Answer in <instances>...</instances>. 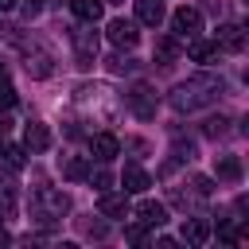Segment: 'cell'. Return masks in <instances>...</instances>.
<instances>
[{
  "label": "cell",
  "instance_id": "cell-1",
  "mask_svg": "<svg viewBox=\"0 0 249 249\" xmlns=\"http://www.w3.org/2000/svg\"><path fill=\"white\" fill-rule=\"evenodd\" d=\"M218 93H222V78H214V74H198V78H187L183 86H175L171 105H175L179 113H191V109H202V105L218 101Z\"/></svg>",
  "mask_w": 249,
  "mask_h": 249
},
{
  "label": "cell",
  "instance_id": "cell-2",
  "mask_svg": "<svg viewBox=\"0 0 249 249\" xmlns=\"http://www.w3.org/2000/svg\"><path fill=\"white\" fill-rule=\"evenodd\" d=\"M66 210H70V198H66L62 191H51V187H43V191L35 195V214H39L43 222H58Z\"/></svg>",
  "mask_w": 249,
  "mask_h": 249
},
{
  "label": "cell",
  "instance_id": "cell-3",
  "mask_svg": "<svg viewBox=\"0 0 249 249\" xmlns=\"http://www.w3.org/2000/svg\"><path fill=\"white\" fill-rule=\"evenodd\" d=\"M171 31H175V39H195L198 31H202V12L198 8H175V16H171Z\"/></svg>",
  "mask_w": 249,
  "mask_h": 249
},
{
  "label": "cell",
  "instance_id": "cell-4",
  "mask_svg": "<svg viewBox=\"0 0 249 249\" xmlns=\"http://www.w3.org/2000/svg\"><path fill=\"white\" fill-rule=\"evenodd\" d=\"M70 43H74V54H78L82 62H93V54H97V35H93V23L74 27V31H70Z\"/></svg>",
  "mask_w": 249,
  "mask_h": 249
},
{
  "label": "cell",
  "instance_id": "cell-5",
  "mask_svg": "<svg viewBox=\"0 0 249 249\" xmlns=\"http://www.w3.org/2000/svg\"><path fill=\"white\" fill-rule=\"evenodd\" d=\"M109 43H117V47H136V39H140V31H136V19H109Z\"/></svg>",
  "mask_w": 249,
  "mask_h": 249
},
{
  "label": "cell",
  "instance_id": "cell-6",
  "mask_svg": "<svg viewBox=\"0 0 249 249\" xmlns=\"http://www.w3.org/2000/svg\"><path fill=\"white\" fill-rule=\"evenodd\" d=\"M89 152H93V160L109 163V160L121 152V140H117L113 132H93V136H89Z\"/></svg>",
  "mask_w": 249,
  "mask_h": 249
},
{
  "label": "cell",
  "instance_id": "cell-7",
  "mask_svg": "<svg viewBox=\"0 0 249 249\" xmlns=\"http://www.w3.org/2000/svg\"><path fill=\"white\" fill-rule=\"evenodd\" d=\"M222 51H230V54H237V51H245V31L237 27V23H222L218 27V39H214Z\"/></svg>",
  "mask_w": 249,
  "mask_h": 249
},
{
  "label": "cell",
  "instance_id": "cell-8",
  "mask_svg": "<svg viewBox=\"0 0 249 249\" xmlns=\"http://www.w3.org/2000/svg\"><path fill=\"white\" fill-rule=\"evenodd\" d=\"M218 54H222V47H218L214 39H198V35H195V39L187 43V58H191V62H214Z\"/></svg>",
  "mask_w": 249,
  "mask_h": 249
},
{
  "label": "cell",
  "instance_id": "cell-9",
  "mask_svg": "<svg viewBox=\"0 0 249 249\" xmlns=\"http://www.w3.org/2000/svg\"><path fill=\"white\" fill-rule=\"evenodd\" d=\"M136 218H140V226H144V230H160V226L167 222V206H160V202H152V198H148V202H140V206H136Z\"/></svg>",
  "mask_w": 249,
  "mask_h": 249
},
{
  "label": "cell",
  "instance_id": "cell-10",
  "mask_svg": "<svg viewBox=\"0 0 249 249\" xmlns=\"http://www.w3.org/2000/svg\"><path fill=\"white\" fill-rule=\"evenodd\" d=\"M23 148H27V152H47V148H51V132H47V124L31 121V124L23 128Z\"/></svg>",
  "mask_w": 249,
  "mask_h": 249
},
{
  "label": "cell",
  "instance_id": "cell-11",
  "mask_svg": "<svg viewBox=\"0 0 249 249\" xmlns=\"http://www.w3.org/2000/svg\"><path fill=\"white\" fill-rule=\"evenodd\" d=\"M128 105H132L136 117H152V113H156V93H152L148 86H136V89L128 93Z\"/></svg>",
  "mask_w": 249,
  "mask_h": 249
},
{
  "label": "cell",
  "instance_id": "cell-12",
  "mask_svg": "<svg viewBox=\"0 0 249 249\" xmlns=\"http://www.w3.org/2000/svg\"><path fill=\"white\" fill-rule=\"evenodd\" d=\"M121 183H124V195H144V191L152 187V179H148V171H140L136 163H128V167H124V175H121Z\"/></svg>",
  "mask_w": 249,
  "mask_h": 249
},
{
  "label": "cell",
  "instance_id": "cell-13",
  "mask_svg": "<svg viewBox=\"0 0 249 249\" xmlns=\"http://www.w3.org/2000/svg\"><path fill=\"white\" fill-rule=\"evenodd\" d=\"M97 214H105V218H124V214H128V198H124V195H109V191H101V198H97Z\"/></svg>",
  "mask_w": 249,
  "mask_h": 249
},
{
  "label": "cell",
  "instance_id": "cell-14",
  "mask_svg": "<svg viewBox=\"0 0 249 249\" xmlns=\"http://www.w3.org/2000/svg\"><path fill=\"white\" fill-rule=\"evenodd\" d=\"M160 19H163V0H136V23L160 27Z\"/></svg>",
  "mask_w": 249,
  "mask_h": 249
},
{
  "label": "cell",
  "instance_id": "cell-15",
  "mask_svg": "<svg viewBox=\"0 0 249 249\" xmlns=\"http://www.w3.org/2000/svg\"><path fill=\"white\" fill-rule=\"evenodd\" d=\"M206 237H210L206 218H187V222H183V241H187V245H206Z\"/></svg>",
  "mask_w": 249,
  "mask_h": 249
},
{
  "label": "cell",
  "instance_id": "cell-16",
  "mask_svg": "<svg viewBox=\"0 0 249 249\" xmlns=\"http://www.w3.org/2000/svg\"><path fill=\"white\" fill-rule=\"evenodd\" d=\"M214 175L226 179V183H237V179H241V160H237V156H218V160H214Z\"/></svg>",
  "mask_w": 249,
  "mask_h": 249
},
{
  "label": "cell",
  "instance_id": "cell-17",
  "mask_svg": "<svg viewBox=\"0 0 249 249\" xmlns=\"http://www.w3.org/2000/svg\"><path fill=\"white\" fill-rule=\"evenodd\" d=\"M70 12L82 23H97L101 19V0H70Z\"/></svg>",
  "mask_w": 249,
  "mask_h": 249
},
{
  "label": "cell",
  "instance_id": "cell-18",
  "mask_svg": "<svg viewBox=\"0 0 249 249\" xmlns=\"http://www.w3.org/2000/svg\"><path fill=\"white\" fill-rule=\"evenodd\" d=\"M62 175L78 183V179H86V175H89V163H86L82 156H62Z\"/></svg>",
  "mask_w": 249,
  "mask_h": 249
},
{
  "label": "cell",
  "instance_id": "cell-19",
  "mask_svg": "<svg viewBox=\"0 0 249 249\" xmlns=\"http://www.w3.org/2000/svg\"><path fill=\"white\" fill-rule=\"evenodd\" d=\"M51 70H54V66H51V58H47L43 51L27 54V74H31V78H51Z\"/></svg>",
  "mask_w": 249,
  "mask_h": 249
},
{
  "label": "cell",
  "instance_id": "cell-20",
  "mask_svg": "<svg viewBox=\"0 0 249 249\" xmlns=\"http://www.w3.org/2000/svg\"><path fill=\"white\" fill-rule=\"evenodd\" d=\"M156 58H160L163 66H171V62L179 58V39H171V35L160 39V43H156Z\"/></svg>",
  "mask_w": 249,
  "mask_h": 249
},
{
  "label": "cell",
  "instance_id": "cell-21",
  "mask_svg": "<svg viewBox=\"0 0 249 249\" xmlns=\"http://www.w3.org/2000/svg\"><path fill=\"white\" fill-rule=\"evenodd\" d=\"M23 156H27V148H23V144H4V160H8V167H12V171H19V167H23Z\"/></svg>",
  "mask_w": 249,
  "mask_h": 249
},
{
  "label": "cell",
  "instance_id": "cell-22",
  "mask_svg": "<svg viewBox=\"0 0 249 249\" xmlns=\"http://www.w3.org/2000/svg\"><path fill=\"white\" fill-rule=\"evenodd\" d=\"M16 210V191H12V183H0V214L8 218Z\"/></svg>",
  "mask_w": 249,
  "mask_h": 249
},
{
  "label": "cell",
  "instance_id": "cell-23",
  "mask_svg": "<svg viewBox=\"0 0 249 249\" xmlns=\"http://www.w3.org/2000/svg\"><path fill=\"white\" fill-rule=\"evenodd\" d=\"M86 179H89V183H93V187H97V191H109V187H113V175H109V171H105V167H97V171H93V167H89V175H86Z\"/></svg>",
  "mask_w": 249,
  "mask_h": 249
},
{
  "label": "cell",
  "instance_id": "cell-24",
  "mask_svg": "<svg viewBox=\"0 0 249 249\" xmlns=\"http://www.w3.org/2000/svg\"><path fill=\"white\" fill-rule=\"evenodd\" d=\"M12 105H16V89L8 78H0V109H12Z\"/></svg>",
  "mask_w": 249,
  "mask_h": 249
},
{
  "label": "cell",
  "instance_id": "cell-25",
  "mask_svg": "<svg viewBox=\"0 0 249 249\" xmlns=\"http://www.w3.org/2000/svg\"><path fill=\"white\" fill-rule=\"evenodd\" d=\"M226 124H230V121H226V117H210V121H206V128H202V132H206V136H226Z\"/></svg>",
  "mask_w": 249,
  "mask_h": 249
},
{
  "label": "cell",
  "instance_id": "cell-26",
  "mask_svg": "<svg viewBox=\"0 0 249 249\" xmlns=\"http://www.w3.org/2000/svg\"><path fill=\"white\" fill-rule=\"evenodd\" d=\"M128 241H144V226H128Z\"/></svg>",
  "mask_w": 249,
  "mask_h": 249
},
{
  "label": "cell",
  "instance_id": "cell-27",
  "mask_svg": "<svg viewBox=\"0 0 249 249\" xmlns=\"http://www.w3.org/2000/svg\"><path fill=\"white\" fill-rule=\"evenodd\" d=\"M8 8H16V0H0V12H8Z\"/></svg>",
  "mask_w": 249,
  "mask_h": 249
}]
</instances>
